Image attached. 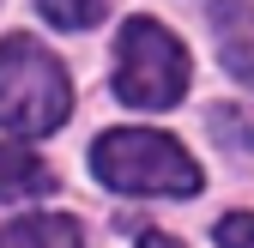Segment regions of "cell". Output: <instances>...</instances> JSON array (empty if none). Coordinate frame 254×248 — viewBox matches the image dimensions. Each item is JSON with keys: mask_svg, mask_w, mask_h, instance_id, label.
Returning <instances> with one entry per match:
<instances>
[{"mask_svg": "<svg viewBox=\"0 0 254 248\" xmlns=\"http://www.w3.org/2000/svg\"><path fill=\"white\" fill-rule=\"evenodd\" d=\"M67 115H73L67 67H61L37 37L12 30V37L0 43V127L24 133V139H43Z\"/></svg>", "mask_w": 254, "mask_h": 248, "instance_id": "obj_1", "label": "cell"}, {"mask_svg": "<svg viewBox=\"0 0 254 248\" xmlns=\"http://www.w3.org/2000/svg\"><path fill=\"white\" fill-rule=\"evenodd\" d=\"M188 91V49L176 30L151 18H127L115 37V97L133 109H176Z\"/></svg>", "mask_w": 254, "mask_h": 248, "instance_id": "obj_3", "label": "cell"}, {"mask_svg": "<svg viewBox=\"0 0 254 248\" xmlns=\"http://www.w3.org/2000/svg\"><path fill=\"white\" fill-rule=\"evenodd\" d=\"M212 133L224 139V145H236V151H254V115L248 109H212Z\"/></svg>", "mask_w": 254, "mask_h": 248, "instance_id": "obj_7", "label": "cell"}, {"mask_svg": "<svg viewBox=\"0 0 254 248\" xmlns=\"http://www.w3.org/2000/svg\"><path fill=\"white\" fill-rule=\"evenodd\" d=\"M224 67H230L236 79L254 85V43H248V49H242V43H224Z\"/></svg>", "mask_w": 254, "mask_h": 248, "instance_id": "obj_9", "label": "cell"}, {"mask_svg": "<svg viewBox=\"0 0 254 248\" xmlns=\"http://www.w3.org/2000/svg\"><path fill=\"white\" fill-rule=\"evenodd\" d=\"M0 248H85V230L61 212H37V218L0 224Z\"/></svg>", "mask_w": 254, "mask_h": 248, "instance_id": "obj_4", "label": "cell"}, {"mask_svg": "<svg viewBox=\"0 0 254 248\" xmlns=\"http://www.w3.org/2000/svg\"><path fill=\"white\" fill-rule=\"evenodd\" d=\"M91 170H97L103 188L115 194H200V164L170 139V133H151V127H109L97 145H91Z\"/></svg>", "mask_w": 254, "mask_h": 248, "instance_id": "obj_2", "label": "cell"}, {"mask_svg": "<svg viewBox=\"0 0 254 248\" xmlns=\"http://www.w3.org/2000/svg\"><path fill=\"white\" fill-rule=\"evenodd\" d=\"M55 188V170L24 145H0V200H37Z\"/></svg>", "mask_w": 254, "mask_h": 248, "instance_id": "obj_5", "label": "cell"}, {"mask_svg": "<svg viewBox=\"0 0 254 248\" xmlns=\"http://www.w3.org/2000/svg\"><path fill=\"white\" fill-rule=\"evenodd\" d=\"M139 248H182L176 236H139Z\"/></svg>", "mask_w": 254, "mask_h": 248, "instance_id": "obj_10", "label": "cell"}, {"mask_svg": "<svg viewBox=\"0 0 254 248\" xmlns=\"http://www.w3.org/2000/svg\"><path fill=\"white\" fill-rule=\"evenodd\" d=\"M212 236H218V248H254V212H224Z\"/></svg>", "mask_w": 254, "mask_h": 248, "instance_id": "obj_8", "label": "cell"}, {"mask_svg": "<svg viewBox=\"0 0 254 248\" xmlns=\"http://www.w3.org/2000/svg\"><path fill=\"white\" fill-rule=\"evenodd\" d=\"M37 6H43V18H55L61 30H91V24L103 18L109 0H37Z\"/></svg>", "mask_w": 254, "mask_h": 248, "instance_id": "obj_6", "label": "cell"}]
</instances>
